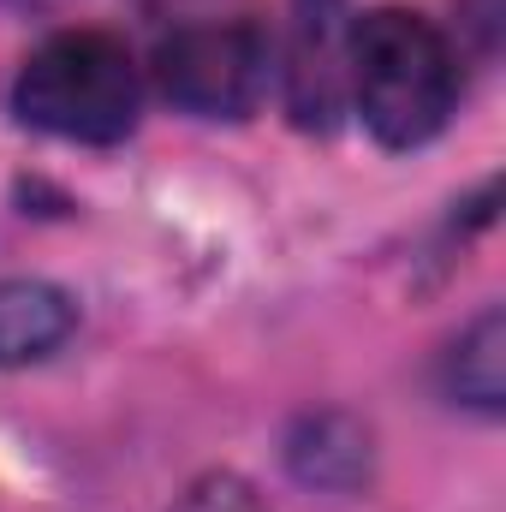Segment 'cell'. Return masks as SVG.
<instances>
[{
  "instance_id": "6da1fadb",
  "label": "cell",
  "mask_w": 506,
  "mask_h": 512,
  "mask_svg": "<svg viewBox=\"0 0 506 512\" xmlns=\"http://www.w3.org/2000/svg\"><path fill=\"white\" fill-rule=\"evenodd\" d=\"M459 96V66L447 36L405 12L376 6L352 18V108L387 149H417L447 126Z\"/></svg>"
},
{
  "instance_id": "7a4b0ae2",
  "label": "cell",
  "mask_w": 506,
  "mask_h": 512,
  "mask_svg": "<svg viewBox=\"0 0 506 512\" xmlns=\"http://www.w3.org/2000/svg\"><path fill=\"white\" fill-rule=\"evenodd\" d=\"M137 66L108 30L48 36L12 84L18 120L66 143H120L137 126Z\"/></svg>"
},
{
  "instance_id": "3957f363",
  "label": "cell",
  "mask_w": 506,
  "mask_h": 512,
  "mask_svg": "<svg viewBox=\"0 0 506 512\" xmlns=\"http://www.w3.org/2000/svg\"><path fill=\"white\" fill-rule=\"evenodd\" d=\"M155 84L197 120H245L268 90V42L239 18L179 24L155 48Z\"/></svg>"
},
{
  "instance_id": "277c9868",
  "label": "cell",
  "mask_w": 506,
  "mask_h": 512,
  "mask_svg": "<svg viewBox=\"0 0 506 512\" xmlns=\"http://www.w3.org/2000/svg\"><path fill=\"white\" fill-rule=\"evenodd\" d=\"M352 96V12L346 0H298L286 42V108L298 126L328 131Z\"/></svg>"
},
{
  "instance_id": "5b68a950",
  "label": "cell",
  "mask_w": 506,
  "mask_h": 512,
  "mask_svg": "<svg viewBox=\"0 0 506 512\" xmlns=\"http://www.w3.org/2000/svg\"><path fill=\"white\" fill-rule=\"evenodd\" d=\"M286 471L304 483V489H322V495H358L376 471V435L364 417L352 411H304L292 417L286 429V447H280Z\"/></svg>"
},
{
  "instance_id": "8992f818",
  "label": "cell",
  "mask_w": 506,
  "mask_h": 512,
  "mask_svg": "<svg viewBox=\"0 0 506 512\" xmlns=\"http://www.w3.org/2000/svg\"><path fill=\"white\" fill-rule=\"evenodd\" d=\"M78 328V304L54 280H0V370L42 364Z\"/></svg>"
},
{
  "instance_id": "52a82bcc",
  "label": "cell",
  "mask_w": 506,
  "mask_h": 512,
  "mask_svg": "<svg viewBox=\"0 0 506 512\" xmlns=\"http://www.w3.org/2000/svg\"><path fill=\"white\" fill-rule=\"evenodd\" d=\"M447 393L453 405H471L483 417H501L506 405V316L483 310L447 352Z\"/></svg>"
},
{
  "instance_id": "ba28073f",
  "label": "cell",
  "mask_w": 506,
  "mask_h": 512,
  "mask_svg": "<svg viewBox=\"0 0 506 512\" xmlns=\"http://www.w3.org/2000/svg\"><path fill=\"white\" fill-rule=\"evenodd\" d=\"M173 512H268V501L256 495L239 471H203V477L173 501Z\"/></svg>"
}]
</instances>
